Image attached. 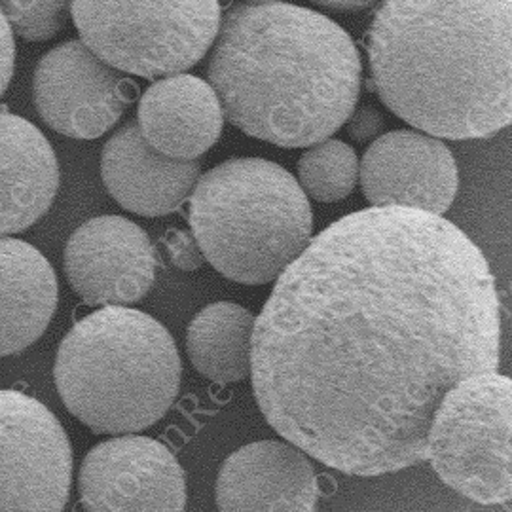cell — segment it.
<instances>
[{
  "label": "cell",
  "instance_id": "3957f363",
  "mask_svg": "<svg viewBox=\"0 0 512 512\" xmlns=\"http://www.w3.org/2000/svg\"><path fill=\"white\" fill-rule=\"evenodd\" d=\"M207 78L224 118L277 147H311L346 124L361 92L353 38L306 6H234L220 19Z\"/></svg>",
  "mask_w": 512,
  "mask_h": 512
},
{
  "label": "cell",
  "instance_id": "7c38bea8",
  "mask_svg": "<svg viewBox=\"0 0 512 512\" xmlns=\"http://www.w3.org/2000/svg\"><path fill=\"white\" fill-rule=\"evenodd\" d=\"M363 194L374 207L446 213L458 196L459 171L439 137L397 129L378 135L359 164Z\"/></svg>",
  "mask_w": 512,
  "mask_h": 512
},
{
  "label": "cell",
  "instance_id": "e0dca14e",
  "mask_svg": "<svg viewBox=\"0 0 512 512\" xmlns=\"http://www.w3.org/2000/svg\"><path fill=\"white\" fill-rule=\"evenodd\" d=\"M57 300V275L48 258L23 239L0 236V357L40 340Z\"/></svg>",
  "mask_w": 512,
  "mask_h": 512
},
{
  "label": "cell",
  "instance_id": "30bf717a",
  "mask_svg": "<svg viewBox=\"0 0 512 512\" xmlns=\"http://www.w3.org/2000/svg\"><path fill=\"white\" fill-rule=\"evenodd\" d=\"M86 511H183L186 478L162 442L118 435L92 448L78 476Z\"/></svg>",
  "mask_w": 512,
  "mask_h": 512
},
{
  "label": "cell",
  "instance_id": "5bb4252c",
  "mask_svg": "<svg viewBox=\"0 0 512 512\" xmlns=\"http://www.w3.org/2000/svg\"><path fill=\"white\" fill-rule=\"evenodd\" d=\"M198 160H177L150 147L137 122L118 129L103 147L101 177L129 213L164 217L177 211L200 177Z\"/></svg>",
  "mask_w": 512,
  "mask_h": 512
},
{
  "label": "cell",
  "instance_id": "8992f818",
  "mask_svg": "<svg viewBox=\"0 0 512 512\" xmlns=\"http://www.w3.org/2000/svg\"><path fill=\"white\" fill-rule=\"evenodd\" d=\"M80 40L122 73H186L219 33L220 0H73Z\"/></svg>",
  "mask_w": 512,
  "mask_h": 512
},
{
  "label": "cell",
  "instance_id": "5b68a950",
  "mask_svg": "<svg viewBox=\"0 0 512 512\" xmlns=\"http://www.w3.org/2000/svg\"><path fill=\"white\" fill-rule=\"evenodd\" d=\"M190 228L219 274L264 285L308 247L313 215L287 169L260 158H234L198 177L190 192Z\"/></svg>",
  "mask_w": 512,
  "mask_h": 512
},
{
  "label": "cell",
  "instance_id": "7402d4cb",
  "mask_svg": "<svg viewBox=\"0 0 512 512\" xmlns=\"http://www.w3.org/2000/svg\"><path fill=\"white\" fill-rule=\"evenodd\" d=\"M346 122H348L349 135L359 143L376 139L378 135H382V129L385 126L384 114L374 109L372 105L353 109Z\"/></svg>",
  "mask_w": 512,
  "mask_h": 512
},
{
  "label": "cell",
  "instance_id": "ffe728a7",
  "mask_svg": "<svg viewBox=\"0 0 512 512\" xmlns=\"http://www.w3.org/2000/svg\"><path fill=\"white\" fill-rule=\"evenodd\" d=\"M73 0H0L12 33L31 42L57 37L71 18Z\"/></svg>",
  "mask_w": 512,
  "mask_h": 512
},
{
  "label": "cell",
  "instance_id": "52a82bcc",
  "mask_svg": "<svg viewBox=\"0 0 512 512\" xmlns=\"http://www.w3.org/2000/svg\"><path fill=\"white\" fill-rule=\"evenodd\" d=\"M511 429V380L497 370L473 374L442 397L427 431L425 459L458 494L480 505H509Z\"/></svg>",
  "mask_w": 512,
  "mask_h": 512
},
{
  "label": "cell",
  "instance_id": "603a6c76",
  "mask_svg": "<svg viewBox=\"0 0 512 512\" xmlns=\"http://www.w3.org/2000/svg\"><path fill=\"white\" fill-rule=\"evenodd\" d=\"M16 67V44L14 33L0 10V97L8 90Z\"/></svg>",
  "mask_w": 512,
  "mask_h": 512
},
{
  "label": "cell",
  "instance_id": "8fae6325",
  "mask_svg": "<svg viewBox=\"0 0 512 512\" xmlns=\"http://www.w3.org/2000/svg\"><path fill=\"white\" fill-rule=\"evenodd\" d=\"M156 264L147 232L116 215L84 222L65 247L67 279L90 306H128L143 300L154 285Z\"/></svg>",
  "mask_w": 512,
  "mask_h": 512
},
{
  "label": "cell",
  "instance_id": "cb8c5ba5",
  "mask_svg": "<svg viewBox=\"0 0 512 512\" xmlns=\"http://www.w3.org/2000/svg\"><path fill=\"white\" fill-rule=\"evenodd\" d=\"M310 2L329 10H338V12H359L374 6L380 0H310Z\"/></svg>",
  "mask_w": 512,
  "mask_h": 512
},
{
  "label": "cell",
  "instance_id": "9a60e30c",
  "mask_svg": "<svg viewBox=\"0 0 512 512\" xmlns=\"http://www.w3.org/2000/svg\"><path fill=\"white\" fill-rule=\"evenodd\" d=\"M137 124L158 152L177 160H198L219 141L224 112L209 82L194 74H171L143 93Z\"/></svg>",
  "mask_w": 512,
  "mask_h": 512
},
{
  "label": "cell",
  "instance_id": "9c48e42d",
  "mask_svg": "<svg viewBox=\"0 0 512 512\" xmlns=\"http://www.w3.org/2000/svg\"><path fill=\"white\" fill-rule=\"evenodd\" d=\"M33 92L38 114L50 128L92 141L122 118L135 86L82 40H67L40 57Z\"/></svg>",
  "mask_w": 512,
  "mask_h": 512
},
{
  "label": "cell",
  "instance_id": "4fadbf2b",
  "mask_svg": "<svg viewBox=\"0 0 512 512\" xmlns=\"http://www.w3.org/2000/svg\"><path fill=\"white\" fill-rule=\"evenodd\" d=\"M319 480L308 454L293 442L260 440L222 463L217 478L220 511L310 512L319 503Z\"/></svg>",
  "mask_w": 512,
  "mask_h": 512
},
{
  "label": "cell",
  "instance_id": "d4e9b609",
  "mask_svg": "<svg viewBox=\"0 0 512 512\" xmlns=\"http://www.w3.org/2000/svg\"><path fill=\"white\" fill-rule=\"evenodd\" d=\"M247 6H260V4H272V2H279V0H239Z\"/></svg>",
  "mask_w": 512,
  "mask_h": 512
},
{
  "label": "cell",
  "instance_id": "277c9868",
  "mask_svg": "<svg viewBox=\"0 0 512 512\" xmlns=\"http://www.w3.org/2000/svg\"><path fill=\"white\" fill-rule=\"evenodd\" d=\"M173 336L145 311L103 306L61 340L54 378L65 408L97 435H128L164 418L181 389Z\"/></svg>",
  "mask_w": 512,
  "mask_h": 512
},
{
  "label": "cell",
  "instance_id": "44dd1931",
  "mask_svg": "<svg viewBox=\"0 0 512 512\" xmlns=\"http://www.w3.org/2000/svg\"><path fill=\"white\" fill-rule=\"evenodd\" d=\"M164 245L171 262L181 270L192 272L198 270L205 262V256L194 234H188L179 228H171L165 234Z\"/></svg>",
  "mask_w": 512,
  "mask_h": 512
},
{
  "label": "cell",
  "instance_id": "ac0fdd59",
  "mask_svg": "<svg viewBox=\"0 0 512 512\" xmlns=\"http://www.w3.org/2000/svg\"><path fill=\"white\" fill-rule=\"evenodd\" d=\"M255 315L234 302H215L194 315L186 330V351L194 368L219 384L251 376Z\"/></svg>",
  "mask_w": 512,
  "mask_h": 512
},
{
  "label": "cell",
  "instance_id": "6da1fadb",
  "mask_svg": "<svg viewBox=\"0 0 512 512\" xmlns=\"http://www.w3.org/2000/svg\"><path fill=\"white\" fill-rule=\"evenodd\" d=\"M499 355L501 300L473 239L442 215L372 205L277 277L251 378L283 439L340 473L382 476L425 459L446 391Z\"/></svg>",
  "mask_w": 512,
  "mask_h": 512
},
{
  "label": "cell",
  "instance_id": "7a4b0ae2",
  "mask_svg": "<svg viewBox=\"0 0 512 512\" xmlns=\"http://www.w3.org/2000/svg\"><path fill=\"white\" fill-rule=\"evenodd\" d=\"M378 97L439 139H484L512 120V0H384L370 23Z\"/></svg>",
  "mask_w": 512,
  "mask_h": 512
},
{
  "label": "cell",
  "instance_id": "d6986e66",
  "mask_svg": "<svg viewBox=\"0 0 512 512\" xmlns=\"http://www.w3.org/2000/svg\"><path fill=\"white\" fill-rule=\"evenodd\" d=\"M298 184L317 202L334 203L348 198L359 179V160L344 141L325 139L311 145L298 160Z\"/></svg>",
  "mask_w": 512,
  "mask_h": 512
},
{
  "label": "cell",
  "instance_id": "2e32d148",
  "mask_svg": "<svg viewBox=\"0 0 512 512\" xmlns=\"http://www.w3.org/2000/svg\"><path fill=\"white\" fill-rule=\"evenodd\" d=\"M59 190V164L44 133L0 112V236L21 234L42 219Z\"/></svg>",
  "mask_w": 512,
  "mask_h": 512
},
{
  "label": "cell",
  "instance_id": "ba28073f",
  "mask_svg": "<svg viewBox=\"0 0 512 512\" xmlns=\"http://www.w3.org/2000/svg\"><path fill=\"white\" fill-rule=\"evenodd\" d=\"M73 482L67 431L31 395L0 389V511H63Z\"/></svg>",
  "mask_w": 512,
  "mask_h": 512
}]
</instances>
